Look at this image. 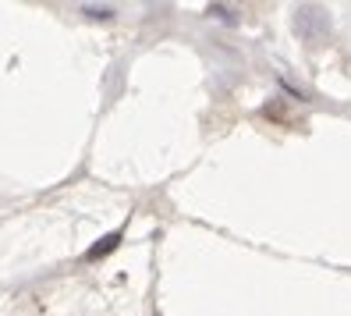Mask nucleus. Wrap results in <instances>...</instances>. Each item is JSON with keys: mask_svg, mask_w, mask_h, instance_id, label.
I'll list each match as a JSON object with an SVG mask.
<instances>
[{"mask_svg": "<svg viewBox=\"0 0 351 316\" xmlns=\"http://www.w3.org/2000/svg\"><path fill=\"white\" fill-rule=\"evenodd\" d=\"M117 14V8H107V4H82V18H93V22H110Z\"/></svg>", "mask_w": 351, "mask_h": 316, "instance_id": "nucleus-2", "label": "nucleus"}, {"mask_svg": "<svg viewBox=\"0 0 351 316\" xmlns=\"http://www.w3.org/2000/svg\"><path fill=\"white\" fill-rule=\"evenodd\" d=\"M117 242H121V231H114V235H103V238H99V245H93V249L86 252V260H103L107 252H114V249H117Z\"/></svg>", "mask_w": 351, "mask_h": 316, "instance_id": "nucleus-1", "label": "nucleus"}]
</instances>
